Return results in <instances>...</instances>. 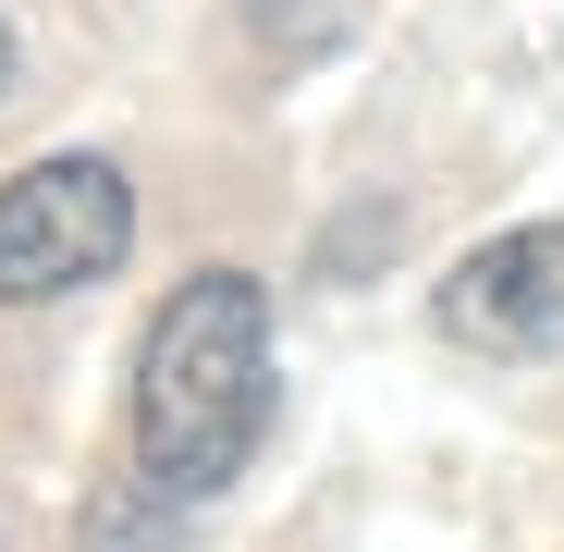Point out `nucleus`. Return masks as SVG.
Returning <instances> with one entry per match:
<instances>
[{
    "instance_id": "nucleus-1",
    "label": "nucleus",
    "mask_w": 564,
    "mask_h": 552,
    "mask_svg": "<svg viewBox=\"0 0 564 552\" xmlns=\"http://www.w3.org/2000/svg\"><path fill=\"white\" fill-rule=\"evenodd\" d=\"M270 430V295L246 270H197L135 344V467L209 504Z\"/></svg>"
},
{
    "instance_id": "nucleus-2",
    "label": "nucleus",
    "mask_w": 564,
    "mask_h": 552,
    "mask_svg": "<svg viewBox=\"0 0 564 552\" xmlns=\"http://www.w3.org/2000/svg\"><path fill=\"white\" fill-rule=\"evenodd\" d=\"M135 246V184L111 160H37L0 184V307H50L111 283Z\"/></svg>"
},
{
    "instance_id": "nucleus-3",
    "label": "nucleus",
    "mask_w": 564,
    "mask_h": 552,
    "mask_svg": "<svg viewBox=\"0 0 564 552\" xmlns=\"http://www.w3.org/2000/svg\"><path fill=\"white\" fill-rule=\"evenodd\" d=\"M442 332H454V344H491V356L564 344V221H528V234L479 246V258L442 283Z\"/></svg>"
},
{
    "instance_id": "nucleus-4",
    "label": "nucleus",
    "mask_w": 564,
    "mask_h": 552,
    "mask_svg": "<svg viewBox=\"0 0 564 552\" xmlns=\"http://www.w3.org/2000/svg\"><path fill=\"white\" fill-rule=\"evenodd\" d=\"M172 540H184V491H160L148 467L86 504V552H172Z\"/></svg>"
},
{
    "instance_id": "nucleus-5",
    "label": "nucleus",
    "mask_w": 564,
    "mask_h": 552,
    "mask_svg": "<svg viewBox=\"0 0 564 552\" xmlns=\"http://www.w3.org/2000/svg\"><path fill=\"white\" fill-rule=\"evenodd\" d=\"M246 25H258L282 62H307V50H332V37H344V0H246Z\"/></svg>"
},
{
    "instance_id": "nucleus-6",
    "label": "nucleus",
    "mask_w": 564,
    "mask_h": 552,
    "mask_svg": "<svg viewBox=\"0 0 564 552\" xmlns=\"http://www.w3.org/2000/svg\"><path fill=\"white\" fill-rule=\"evenodd\" d=\"M0 99H13V25H0Z\"/></svg>"
}]
</instances>
